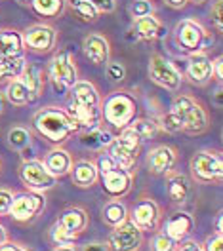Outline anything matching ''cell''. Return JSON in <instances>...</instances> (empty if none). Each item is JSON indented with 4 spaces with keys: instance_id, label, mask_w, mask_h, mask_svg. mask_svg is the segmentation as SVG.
I'll use <instances>...</instances> for the list:
<instances>
[{
    "instance_id": "obj_8",
    "label": "cell",
    "mask_w": 223,
    "mask_h": 251,
    "mask_svg": "<svg viewBox=\"0 0 223 251\" xmlns=\"http://www.w3.org/2000/svg\"><path fill=\"white\" fill-rule=\"evenodd\" d=\"M21 38H23L25 51H31L36 55H48L57 50L59 31L50 21H40V23H32L25 31H21Z\"/></svg>"
},
{
    "instance_id": "obj_42",
    "label": "cell",
    "mask_w": 223,
    "mask_h": 251,
    "mask_svg": "<svg viewBox=\"0 0 223 251\" xmlns=\"http://www.w3.org/2000/svg\"><path fill=\"white\" fill-rule=\"evenodd\" d=\"M94 164H96L99 175H103V173H107L109 170H112L114 166H118V164L114 162V158H112L109 152H101V154L94 160Z\"/></svg>"
},
{
    "instance_id": "obj_51",
    "label": "cell",
    "mask_w": 223,
    "mask_h": 251,
    "mask_svg": "<svg viewBox=\"0 0 223 251\" xmlns=\"http://www.w3.org/2000/svg\"><path fill=\"white\" fill-rule=\"evenodd\" d=\"M8 240H10V238H8V230H6V228L0 225V246H2L4 242H8Z\"/></svg>"
},
{
    "instance_id": "obj_5",
    "label": "cell",
    "mask_w": 223,
    "mask_h": 251,
    "mask_svg": "<svg viewBox=\"0 0 223 251\" xmlns=\"http://www.w3.org/2000/svg\"><path fill=\"white\" fill-rule=\"evenodd\" d=\"M174 42L185 53H196V51H206L208 46L214 44V38L206 27L195 19L185 17L174 27Z\"/></svg>"
},
{
    "instance_id": "obj_4",
    "label": "cell",
    "mask_w": 223,
    "mask_h": 251,
    "mask_svg": "<svg viewBox=\"0 0 223 251\" xmlns=\"http://www.w3.org/2000/svg\"><path fill=\"white\" fill-rule=\"evenodd\" d=\"M191 179L198 185H222L223 156L218 149H200L189 160Z\"/></svg>"
},
{
    "instance_id": "obj_24",
    "label": "cell",
    "mask_w": 223,
    "mask_h": 251,
    "mask_svg": "<svg viewBox=\"0 0 223 251\" xmlns=\"http://www.w3.org/2000/svg\"><path fill=\"white\" fill-rule=\"evenodd\" d=\"M19 80H21L23 86L27 88V92H29V101H31V103L42 97L44 88H46V78H44V71H42L38 65L27 63L25 69H23V73H21V76H19Z\"/></svg>"
},
{
    "instance_id": "obj_41",
    "label": "cell",
    "mask_w": 223,
    "mask_h": 251,
    "mask_svg": "<svg viewBox=\"0 0 223 251\" xmlns=\"http://www.w3.org/2000/svg\"><path fill=\"white\" fill-rule=\"evenodd\" d=\"M222 0H214L212 10H210V19H212V27L216 29L218 34L223 32V17H222Z\"/></svg>"
},
{
    "instance_id": "obj_19",
    "label": "cell",
    "mask_w": 223,
    "mask_h": 251,
    "mask_svg": "<svg viewBox=\"0 0 223 251\" xmlns=\"http://www.w3.org/2000/svg\"><path fill=\"white\" fill-rule=\"evenodd\" d=\"M69 92H71V105L73 107H84V109L101 107L103 95H101L99 88H97L92 80L79 78L69 88Z\"/></svg>"
},
{
    "instance_id": "obj_2",
    "label": "cell",
    "mask_w": 223,
    "mask_h": 251,
    "mask_svg": "<svg viewBox=\"0 0 223 251\" xmlns=\"http://www.w3.org/2000/svg\"><path fill=\"white\" fill-rule=\"evenodd\" d=\"M31 129L52 145H65L73 135H79V126L63 107L48 105L38 109L31 118Z\"/></svg>"
},
{
    "instance_id": "obj_44",
    "label": "cell",
    "mask_w": 223,
    "mask_h": 251,
    "mask_svg": "<svg viewBox=\"0 0 223 251\" xmlns=\"http://www.w3.org/2000/svg\"><path fill=\"white\" fill-rule=\"evenodd\" d=\"M96 8L99 14H112L116 12V0H86Z\"/></svg>"
},
{
    "instance_id": "obj_7",
    "label": "cell",
    "mask_w": 223,
    "mask_h": 251,
    "mask_svg": "<svg viewBox=\"0 0 223 251\" xmlns=\"http://www.w3.org/2000/svg\"><path fill=\"white\" fill-rule=\"evenodd\" d=\"M46 76L54 84L56 92L63 94L79 80V67L69 50H56L46 67Z\"/></svg>"
},
{
    "instance_id": "obj_33",
    "label": "cell",
    "mask_w": 223,
    "mask_h": 251,
    "mask_svg": "<svg viewBox=\"0 0 223 251\" xmlns=\"http://www.w3.org/2000/svg\"><path fill=\"white\" fill-rule=\"evenodd\" d=\"M4 97H6V101H10L14 107H25V105L31 103V101H29V92H27V88L23 86V82L19 78L10 80V82L6 84Z\"/></svg>"
},
{
    "instance_id": "obj_13",
    "label": "cell",
    "mask_w": 223,
    "mask_h": 251,
    "mask_svg": "<svg viewBox=\"0 0 223 251\" xmlns=\"http://www.w3.org/2000/svg\"><path fill=\"white\" fill-rule=\"evenodd\" d=\"M44 207H46V198L42 192L23 190V192L14 194V202H12L8 215L17 223H29L36 215H40Z\"/></svg>"
},
{
    "instance_id": "obj_53",
    "label": "cell",
    "mask_w": 223,
    "mask_h": 251,
    "mask_svg": "<svg viewBox=\"0 0 223 251\" xmlns=\"http://www.w3.org/2000/svg\"><path fill=\"white\" fill-rule=\"evenodd\" d=\"M4 109H6V97H4V94L0 92V114L4 112Z\"/></svg>"
},
{
    "instance_id": "obj_26",
    "label": "cell",
    "mask_w": 223,
    "mask_h": 251,
    "mask_svg": "<svg viewBox=\"0 0 223 251\" xmlns=\"http://www.w3.org/2000/svg\"><path fill=\"white\" fill-rule=\"evenodd\" d=\"M17 55H25L21 31L12 27H0V61L12 59Z\"/></svg>"
},
{
    "instance_id": "obj_35",
    "label": "cell",
    "mask_w": 223,
    "mask_h": 251,
    "mask_svg": "<svg viewBox=\"0 0 223 251\" xmlns=\"http://www.w3.org/2000/svg\"><path fill=\"white\" fill-rule=\"evenodd\" d=\"M130 126H132V129H134L143 141L155 139L160 133V126L157 118H136Z\"/></svg>"
},
{
    "instance_id": "obj_55",
    "label": "cell",
    "mask_w": 223,
    "mask_h": 251,
    "mask_svg": "<svg viewBox=\"0 0 223 251\" xmlns=\"http://www.w3.org/2000/svg\"><path fill=\"white\" fill-rule=\"evenodd\" d=\"M191 4H195V6H202V4H206V2H210V0H189Z\"/></svg>"
},
{
    "instance_id": "obj_52",
    "label": "cell",
    "mask_w": 223,
    "mask_h": 251,
    "mask_svg": "<svg viewBox=\"0 0 223 251\" xmlns=\"http://www.w3.org/2000/svg\"><path fill=\"white\" fill-rule=\"evenodd\" d=\"M216 232L223 234V225H222V211L218 213V219H216Z\"/></svg>"
},
{
    "instance_id": "obj_37",
    "label": "cell",
    "mask_w": 223,
    "mask_h": 251,
    "mask_svg": "<svg viewBox=\"0 0 223 251\" xmlns=\"http://www.w3.org/2000/svg\"><path fill=\"white\" fill-rule=\"evenodd\" d=\"M151 14H157V6H155L153 0H134L130 4V16H132V19L151 16Z\"/></svg>"
},
{
    "instance_id": "obj_32",
    "label": "cell",
    "mask_w": 223,
    "mask_h": 251,
    "mask_svg": "<svg viewBox=\"0 0 223 251\" xmlns=\"http://www.w3.org/2000/svg\"><path fill=\"white\" fill-rule=\"evenodd\" d=\"M67 10H71L73 16L80 19L82 23H96L99 16H101L96 8L86 0H67Z\"/></svg>"
},
{
    "instance_id": "obj_34",
    "label": "cell",
    "mask_w": 223,
    "mask_h": 251,
    "mask_svg": "<svg viewBox=\"0 0 223 251\" xmlns=\"http://www.w3.org/2000/svg\"><path fill=\"white\" fill-rule=\"evenodd\" d=\"M27 65V59L25 55H17V57H12V59H4L0 61V84L4 82H10L14 78H19L23 69Z\"/></svg>"
},
{
    "instance_id": "obj_14",
    "label": "cell",
    "mask_w": 223,
    "mask_h": 251,
    "mask_svg": "<svg viewBox=\"0 0 223 251\" xmlns=\"http://www.w3.org/2000/svg\"><path fill=\"white\" fill-rule=\"evenodd\" d=\"M99 181H101L103 194L109 200H122V198H126L128 194H130V190H132L134 172H130L126 168H120V166H114L107 173L99 175Z\"/></svg>"
},
{
    "instance_id": "obj_10",
    "label": "cell",
    "mask_w": 223,
    "mask_h": 251,
    "mask_svg": "<svg viewBox=\"0 0 223 251\" xmlns=\"http://www.w3.org/2000/svg\"><path fill=\"white\" fill-rule=\"evenodd\" d=\"M128 219L132 221L141 232H157L162 225V207L151 196H139L132 205Z\"/></svg>"
},
{
    "instance_id": "obj_36",
    "label": "cell",
    "mask_w": 223,
    "mask_h": 251,
    "mask_svg": "<svg viewBox=\"0 0 223 251\" xmlns=\"http://www.w3.org/2000/svg\"><path fill=\"white\" fill-rule=\"evenodd\" d=\"M50 240H52L54 246H73V244H77L79 238L73 234H69L63 226L56 221V223L50 226Z\"/></svg>"
},
{
    "instance_id": "obj_6",
    "label": "cell",
    "mask_w": 223,
    "mask_h": 251,
    "mask_svg": "<svg viewBox=\"0 0 223 251\" xmlns=\"http://www.w3.org/2000/svg\"><path fill=\"white\" fill-rule=\"evenodd\" d=\"M141 147H143V139L132 129V126H128V127L118 129V135L112 137L111 145L107 147V152L114 158V162L120 168L134 172V166L141 152Z\"/></svg>"
},
{
    "instance_id": "obj_17",
    "label": "cell",
    "mask_w": 223,
    "mask_h": 251,
    "mask_svg": "<svg viewBox=\"0 0 223 251\" xmlns=\"http://www.w3.org/2000/svg\"><path fill=\"white\" fill-rule=\"evenodd\" d=\"M179 160L177 149L172 145H157L147 152V170L151 175H166L168 172H172Z\"/></svg>"
},
{
    "instance_id": "obj_46",
    "label": "cell",
    "mask_w": 223,
    "mask_h": 251,
    "mask_svg": "<svg viewBox=\"0 0 223 251\" xmlns=\"http://www.w3.org/2000/svg\"><path fill=\"white\" fill-rule=\"evenodd\" d=\"M222 63H223V57H222V55H218L216 59H212V71H214V80H218V82H222V78H223Z\"/></svg>"
},
{
    "instance_id": "obj_28",
    "label": "cell",
    "mask_w": 223,
    "mask_h": 251,
    "mask_svg": "<svg viewBox=\"0 0 223 251\" xmlns=\"http://www.w3.org/2000/svg\"><path fill=\"white\" fill-rule=\"evenodd\" d=\"M80 145L84 149H90V151H96V152H103L112 141V135L109 129H105L103 124L94 127V129H88V131H80Z\"/></svg>"
},
{
    "instance_id": "obj_9",
    "label": "cell",
    "mask_w": 223,
    "mask_h": 251,
    "mask_svg": "<svg viewBox=\"0 0 223 251\" xmlns=\"http://www.w3.org/2000/svg\"><path fill=\"white\" fill-rule=\"evenodd\" d=\"M147 73H149V80L159 86L162 90L170 92V94H177L183 86V75L175 69V65L170 59H166L162 53L159 51H153L149 55V67H147Z\"/></svg>"
},
{
    "instance_id": "obj_45",
    "label": "cell",
    "mask_w": 223,
    "mask_h": 251,
    "mask_svg": "<svg viewBox=\"0 0 223 251\" xmlns=\"http://www.w3.org/2000/svg\"><path fill=\"white\" fill-rule=\"evenodd\" d=\"M175 251H204V250H202V244L200 242H196L193 238H185V240L177 242Z\"/></svg>"
},
{
    "instance_id": "obj_43",
    "label": "cell",
    "mask_w": 223,
    "mask_h": 251,
    "mask_svg": "<svg viewBox=\"0 0 223 251\" xmlns=\"http://www.w3.org/2000/svg\"><path fill=\"white\" fill-rule=\"evenodd\" d=\"M202 250L204 251H223V234H220V232L210 234L206 240H204V244H202Z\"/></svg>"
},
{
    "instance_id": "obj_15",
    "label": "cell",
    "mask_w": 223,
    "mask_h": 251,
    "mask_svg": "<svg viewBox=\"0 0 223 251\" xmlns=\"http://www.w3.org/2000/svg\"><path fill=\"white\" fill-rule=\"evenodd\" d=\"M82 51H84V57L90 61V65L105 67L111 61L112 55L111 40L103 32H88L82 38Z\"/></svg>"
},
{
    "instance_id": "obj_47",
    "label": "cell",
    "mask_w": 223,
    "mask_h": 251,
    "mask_svg": "<svg viewBox=\"0 0 223 251\" xmlns=\"http://www.w3.org/2000/svg\"><path fill=\"white\" fill-rule=\"evenodd\" d=\"M0 251H31V250H29V248H25L23 244H17V242L8 240V242H4V244L0 246Z\"/></svg>"
},
{
    "instance_id": "obj_21",
    "label": "cell",
    "mask_w": 223,
    "mask_h": 251,
    "mask_svg": "<svg viewBox=\"0 0 223 251\" xmlns=\"http://www.w3.org/2000/svg\"><path fill=\"white\" fill-rule=\"evenodd\" d=\"M73 162H75V158H73V154L65 149L63 145H54L48 152L44 154V158H42V164L46 166V170L54 177H57V179L71 173Z\"/></svg>"
},
{
    "instance_id": "obj_16",
    "label": "cell",
    "mask_w": 223,
    "mask_h": 251,
    "mask_svg": "<svg viewBox=\"0 0 223 251\" xmlns=\"http://www.w3.org/2000/svg\"><path fill=\"white\" fill-rule=\"evenodd\" d=\"M183 80H187L189 84L196 88H204L214 80V71H212V57L206 51H196L189 53L187 57V67H185V75Z\"/></svg>"
},
{
    "instance_id": "obj_39",
    "label": "cell",
    "mask_w": 223,
    "mask_h": 251,
    "mask_svg": "<svg viewBox=\"0 0 223 251\" xmlns=\"http://www.w3.org/2000/svg\"><path fill=\"white\" fill-rule=\"evenodd\" d=\"M105 73H107L109 80L114 84H120L126 80V67L120 61H109L105 65Z\"/></svg>"
},
{
    "instance_id": "obj_49",
    "label": "cell",
    "mask_w": 223,
    "mask_h": 251,
    "mask_svg": "<svg viewBox=\"0 0 223 251\" xmlns=\"http://www.w3.org/2000/svg\"><path fill=\"white\" fill-rule=\"evenodd\" d=\"M52 251H80L77 248V244H73V246H56Z\"/></svg>"
},
{
    "instance_id": "obj_50",
    "label": "cell",
    "mask_w": 223,
    "mask_h": 251,
    "mask_svg": "<svg viewBox=\"0 0 223 251\" xmlns=\"http://www.w3.org/2000/svg\"><path fill=\"white\" fill-rule=\"evenodd\" d=\"M84 251H107V248H105V244H92Z\"/></svg>"
},
{
    "instance_id": "obj_38",
    "label": "cell",
    "mask_w": 223,
    "mask_h": 251,
    "mask_svg": "<svg viewBox=\"0 0 223 251\" xmlns=\"http://www.w3.org/2000/svg\"><path fill=\"white\" fill-rule=\"evenodd\" d=\"M175 246H177V242H174L170 236H166L162 230H157L153 240H151L149 251H175Z\"/></svg>"
},
{
    "instance_id": "obj_3",
    "label": "cell",
    "mask_w": 223,
    "mask_h": 251,
    "mask_svg": "<svg viewBox=\"0 0 223 251\" xmlns=\"http://www.w3.org/2000/svg\"><path fill=\"white\" fill-rule=\"evenodd\" d=\"M101 118L103 124L114 129L128 127L138 118V97L130 90H112L101 99Z\"/></svg>"
},
{
    "instance_id": "obj_23",
    "label": "cell",
    "mask_w": 223,
    "mask_h": 251,
    "mask_svg": "<svg viewBox=\"0 0 223 251\" xmlns=\"http://www.w3.org/2000/svg\"><path fill=\"white\" fill-rule=\"evenodd\" d=\"M166 194L174 204H185L191 196L193 181L181 172H168L166 175Z\"/></svg>"
},
{
    "instance_id": "obj_56",
    "label": "cell",
    "mask_w": 223,
    "mask_h": 251,
    "mask_svg": "<svg viewBox=\"0 0 223 251\" xmlns=\"http://www.w3.org/2000/svg\"><path fill=\"white\" fill-rule=\"evenodd\" d=\"M0 173H2V160H0Z\"/></svg>"
},
{
    "instance_id": "obj_11",
    "label": "cell",
    "mask_w": 223,
    "mask_h": 251,
    "mask_svg": "<svg viewBox=\"0 0 223 251\" xmlns=\"http://www.w3.org/2000/svg\"><path fill=\"white\" fill-rule=\"evenodd\" d=\"M17 173H19V179L25 185V188L32 190V192H48L57 185V177H54L42 164V160H38V158L23 160Z\"/></svg>"
},
{
    "instance_id": "obj_1",
    "label": "cell",
    "mask_w": 223,
    "mask_h": 251,
    "mask_svg": "<svg viewBox=\"0 0 223 251\" xmlns=\"http://www.w3.org/2000/svg\"><path fill=\"white\" fill-rule=\"evenodd\" d=\"M160 131L168 133H189V135H202L210 127V112L208 109L191 95L179 94L172 99L168 112L159 118Z\"/></svg>"
},
{
    "instance_id": "obj_54",
    "label": "cell",
    "mask_w": 223,
    "mask_h": 251,
    "mask_svg": "<svg viewBox=\"0 0 223 251\" xmlns=\"http://www.w3.org/2000/svg\"><path fill=\"white\" fill-rule=\"evenodd\" d=\"M16 2L19 4V6H23V8H29V6H31L32 0H16Z\"/></svg>"
},
{
    "instance_id": "obj_12",
    "label": "cell",
    "mask_w": 223,
    "mask_h": 251,
    "mask_svg": "<svg viewBox=\"0 0 223 251\" xmlns=\"http://www.w3.org/2000/svg\"><path fill=\"white\" fill-rule=\"evenodd\" d=\"M145 242V232H141L132 221L128 219L118 226H112L107 236V251H139Z\"/></svg>"
},
{
    "instance_id": "obj_27",
    "label": "cell",
    "mask_w": 223,
    "mask_h": 251,
    "mask_svg": "<svg viewBox=\"0 0 223 251\" xmlns=\"http://www.w3.org/2000/svg\"><path fill=\"white\" fill-rule=\"evenodd\" d=\"M67 112L71 114V118H73V120L77 122V126H79V133L80 131L94 129V127L103 124V118H101V107H90V109H84V107H73V105H69Z\"/></svg>"
},
{
    "instance_id": "obj_29",
    "label": "cell",
    "mask_w": 223,
    "mask_h": 251,
    "mask_svg": "<svg viewBox=\"0 0 223 251\" xmlns=\"http://www.w3.org/2000/svg\"><path fill=\"white\" fill-rule=\"evenodd\" d=\"M29 10L42 21L59 19L67 12V0H32Z\"/></svg>"
},
{
    "instance_id": "obj_18",
    "label": "cell",
    "mask_w": 223,
    "mask_h": 251,
    "mask_svg": "<svg viewBox=\"0 0 223 251\" xmlns=\"http://www.w3.org/2000/svg\"><path fill=\"white\" fill-rule=\"evenodd\" d=\"M195 230V217L189 211L183 209H175L168 215L166 223L162 225V232L170 236L174 242H181L185 238H191Z\"/></svg>"
},
{
    "instance_id": "obj_22",
    "label": "cell",
    "mask_w": 223,
    "mask_h": 251,
    "mask_svg": "<svg viewBox=\"0 0 223 251\" xmlns=\"http://www.w3.org/2000/svg\"><path fill=\"white\" fill-rule=\"evenodd\" d=\"M57 223L63 226L69 234L79 238L90 226V215H88V211L82 205H71V207H67V209H63L59 213Z\"/></svg>"
},
{
    "instance_id": "obj_25",
    "label": "cell",
    "mask_w": 223,
    "mask_h": 251,
    "mask_svg": "<svg viewBox=\"0 0 223 251\" xmlns=\"http://www.w3.org/2000/svg\"><path fill=\"white\" fill-rule=\"evenodd\" d=\"M71 179L73 185L79 188H92L99 181V172H97L94 160H77L73 162L71 168Z\"/></svg>"
},
{
    "instance_id": "obj_48",
    "label": "cell",
    "mask_w": 223,
    "mask_h": 251,
    "mask_svg": "<svg viewBox=\"0 0 223 251\" xmlns=\"http://www.w3.org/2000/svg\"><path fill=\"white\" fill-rule=\"evenodd\" d=\"M170 10H183V8H187V4H189V0H162Z\"/></svg>"
},
{
    "instance_id": "obj_40",
    "label": "cell",
    "mask_w": 223,
    "mask_h": 251,
    "mask_svg": "<svg viewBox=\"0 0 223 251\" xmlns=\"http://www.w3.org/2000/svg\"><path fill=\"white\" fill-rule=\"evenodd\" d=\"M14 190L8 187H0V217L8 215L10 213V207H12V202H14Z\"/></svg>"
},
{
    "instance_id": "obj_31",
    "label": "cell",
    "mask_w": 223,
    "mask_h": 251,
    "mask_svg": "<svg viewBox=\"0 0 223 251\" xmlns=\"http://www.w3.org/2000/svg\"><path fill=\"white\" fill-rule=\"evenodd\" d=\"M6 141L8 147L14 149V151H23L27 149L29 145H32V129L27 126H12L8 129V135H6Z\"/></svg>"
},
{
    "instance_id": "obj_20",
    "label": "cell",
    "mask_w": 223,
    "mask_h": 251,
    "mask_svg": "<svg viewBox=\"0 0 223 251\" xmlns=\"http://www.w3.org/2000/svg\"><path fill=\"white\" fill-rule=\"evenodd\" d=\"M130 32H134V36L141 42H155L166 36V25L157 17V14H151V16L132 19Z\"/></svg>"
},
{
    "instance_id": "obj_30",
    "label": "cell",
    "mask_w": 223,
    "mask_h": 251,
    "mask_svg": "<svg viewBox=\"0 0 223 251\" xmlns=\"http://www.w3.org/2000/svg\"><path fill=\"white\" fill-rule=\"evenodd\" d=\"M128 215H130V209L122 200H109L101 209V219L111 228L128 221Z\"/></svg>"
}]
</instances>
